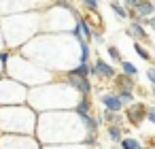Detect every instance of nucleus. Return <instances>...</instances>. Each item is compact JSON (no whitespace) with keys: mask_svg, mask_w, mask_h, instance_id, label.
I'll list each match as a JSON object with an SVG mask.
<instances>
[{"mask_svg":"<svg viewBox=\"0 0 155 149\" xmlns=\"http://www.w3.org/2000/svg\"><path fill=\"white\" fill-rule=\"evenodd\" d=\"M11 56H13V51H11V49H0V62H2L5 66H7V62L11 60Z\"/></svg>","mask_w":155,"mask_h":149,"instance_id":"nucleus-25","label":"nucleus"},{"mask_svg":"<svg viewBox=\"0 0 155 149\" xmlns=\"http://www.w3.org/2000/svg\"><path fill=\"white\" fill-rule=\"evenodd\" d=\"M74 113H77L79 117L89 115V113H91V98H89V96H79V100H77V104H74Z\"/></svg>","mask_w":155,"mask_h":149,"instance_id":"nucleus-15","label":"nucleus"},{"mask_svg":"<svg viewBox=\"0 0 155 149\" xmlns=\"http://www.w3.org/2000/svg\"><path fill=\"white\" fill-rule=\"evenodd\" d=\"M7 49H21L28 41H32L41 32V11H26L0 17Z\"/></svg>","mask_w":155,"mask_h":149,"instance_id":"nucleus-2","label":"nucleus"},{"mask_svg":"<svg viewBox=\"0 0 155 149\" xmlns=\"http://www.w3.org/2000/svg\"><path fill=\"white\" fill-rule=\"evenodd\" d=\"M100 102H102L104 111H115V113H121V109H123V102L119 100L117 92H102V94H100Z\"/></svg>","mask_w":155,"mask_h":149,"instance_id":"nucleus-9","label":"nucleus"},{"mask_svg":"<svg viewBox=\"0 0 155 149\" xmlns=\"http://www.w3.org/2000/svg\"><path fill=\"white\" fill-rule=\"evenodd\" d=\"M113 81H115L117 90H130V92H134V87H136V77H130V75H123V73H117Z\"/></svg>","mask_w":155,"mask_h":149,"instance_id":"nucleus-13","label":"nucleus"},{"mask_svg":"<svg viewBox=\"0 0 155 149\" xmlns=\"http://www.w3.org/2000/svg\"><path fill=\"white\" fill-rule=\"evenodd\" d=\"M106 136H108L113 143H119V141H121V136H123V130H121L117 124H110V126L106 128Z\"/></svg>","mask_w":155,"mask_h":149,"instance_id":"nucleus-19","label":"nucleus"},{"mask_svg":"<svg viewBox=\"0 0 155 149\" xmlns=\"http://www.w3.org/2000/svg\"><path fill=\"white\" fill-rule=\"evenodd\" d=\"M140 149H149V147H140Z\"/></svg>","mask_w":155,"mask_h":149,"instance_id":"nucleus-34","label":"nucleus"},{"mask_svg":"<svg viewBox=\"0 0 155 149\" xmlns=\"http://www.w3.org/2000/svg\"><path fill=\"white\" fill-rule=\"evenodd\" d=\"M51 5L53 0H0V17L26 11H43Z\"/></svg>","mask_w":155,"mask_h":149,"instance_id":"nucleus-6","label":"nucleus"},{"mask_svg":"<svg viewBox=\"0 0 155 149\" xmlns=\"http://www.w3.org/2000/svg\"><path fill=\"white\" fill-rule=\"evenodd\" d=\"M2 73H5V64L0 62V77H2Z\"/></svg>","mask_w":155,"mask_h":149,"instance_id":"nucleus-31","label":"nucleus"},{"mask_svg":"<svg viewBox=\"0 0 155 149\" xmlns=\"http://www.w3.org/2000/svg\"><path fill=\"white\" fill-rule=\"evenodd\" d=\"M147 28H151V30L155 32V13H153L151 17H147Z\"/></svg>","mask_w":155,"mask_h":149,"instance_id":"nucleus-28","label":"nucleus"},{"mask_svg":"<svg viewBox=\"0 0 155 149\" xmlns=\"http://www.w3.org/2000/svg\"><path fill=\"white\" fill-rule=\"evenodd\" d=\"M144 117H147V104L144 102H132L125 107V119L132 126H140Z\"/></svg>","mask_w":155,"mask_h":149,"instance_id":"nucleus-8","label":"nucleus"},{"mask_svg":"<svg viewBox=\"0 0 155 149\" xmlns=\"http://www.w3.org/2000/svg\"><path fill=\"white\" fill-rule=\"evenodd\" d=\"M79 2H81V7L87 9L89 13H98V7H100L98 0H79Z\"/></svg>","mask_w":155,"mask_h":149,"instance_id":"nucleus-24","label":"nucleus"},{"mask_svg":"<svg viewBox=\"0 0 155 149\" xmlns=\"http://www.w3.org/2000/svg\"><path fill=\"white\" fill-rule=\"evenodd\" d=\"M77 26L81 28V32H83V39H85L87 43H91V39H94V28H91V24H89L85 17H81V19H77Z\"/></svg>","mask_w":155,"mask_h":149,"instance_id":"nucleus-17","label":"nucleus"},{"mask_svg":"<svg viewBox=\"0 0 155 149\" xmlns=\"http://www.w3.org/2000/svg\"><path fill=\"white\" fill-rule=\"evenodd\" d=\"M151 2H153V9H155V0H151Z\"/></svg>","mask_w":155,"mask_h":149,"instance_id":"nucleus-33","label":"nucleus"},{"mask_svg":"<svg viewBox=\"0 0 155 149\" xmlns=\"http://www.w3.org/2000/svg\"><path fill=\"white\" fill-rule=\"evenodd\" d=\"M147 121H151V124H155V104L153 107H147V117H144Z\"/></svg>","mask_w":155,"mask_h":149,"instance_id":"nucleus-26","label":"nucleus"},{"mask_svg":"<svg viewBox=\"0 0 155 149\" xmlns=\"http://www.w3.org/2000/svg\"><path fill=\"white\" fill-rule=\"evenodd\" d=\"M119 64H121V73H123V75H130V77H136V75H138V68H136L134 62H130V60H121Z\"/></svg>","mask_w":155,"mask_h":149,"instance_id":"nucleus-21","label":"nucleus"},{"mask_svg":"<svg viewBox=\"0 0 155 149\" xmlns=\"http://www.w3.org/2000/svg\"><path fill=\"white\" fill-rule=\"evenodd\" d=\"M72 22H74V17L70 13V5H66V7L51 5L41 11V30H51L53 34H66L72 30Z\"/></svg>","mask_w":155,"mask_h":149,"instance_id":"nucleus-4","label":"nucleus"},{"mask_svg":"<svg viewBox=\"0 0 155 149\" xmlns=\"http://www.w3.org/2000/svg\"><path fill=\"white\" fill-rule=\"evenodd\" d=\"M117 96L123 102V107H127V104L134 102V92H130V90H117Z\"/></svg>","mask_w":155,"mask_h":149,"instance_id":"nucleus-22","label":"nucleus"},{"mask_svg":"<svg viewBox=\"0 0 155 149\" xmlns=\"http://www.w3.org/2000/svg\"><path fill=\"white\" fill-rule=\"evenodd\" d=\"M125 34L127 36H132L134 41H149V32H147V28L142 26V24H138V22H132L130 26H127V30H125Z\"/></svg>","mask_w":155,"mask_h":149,"instance_id":"nucleus-12","label":"nucleus"},{"mask_svg":"<svg viewBox=\"0 0 155 149\" xmlns=\"http://www.w3.org/2000/svg\"><path fill=\"white\" fill-rule=\"evenodd\" d=\"M108 7H110V11L117 15V19H130V11H127L121 2H117V0H110Z\"/></svg>","mask_w":155,"mask_h":149,"instance_id":"nucleus-16","label":"nucleus"},{"mask_svg":"<svg viewBox=\"0 0 155 149\" xmlns=\"http://www.w3.org/2000/svg\"><path fill=\"white\" fill-rule=\"evenodd\" d=\"M151 94H153V96H155V85H153V90H151Z\"/></svg>","mask_w":155,"mask_h":149,"instance_id":"nucleus-32","label":"nucleus"},{"mask_svg":"<svg viewBox=\"0 0 155 149\" xmlns=\"http://www.w3.org/2000/svg\"><path fill=\"white\" fill-rule=\"evenodd\" d=\"M147 79L151 81V85H155V66H149L147 68Z\"/></svg>","mask_w":155,"mask_h":149,"instance_id":"nucleus-27","label":"nucleus"},{"mask_svg":"<svg viewBox=\"0 0 155 149\" xmlns=\"http://www.w3.org/2000/svg\"><path fill=\"white\" fill-rule=\"evenodd\" d=\"M28 98V87L11 77H0V107L21 104Z\"/></svg>","mask_w":155,"mask_h":149,"instance_id":"nucleus-5","label":"nucleus"},{"mask_svg":"<svg viewBox=\"0 0 155 149\" xmlns=\"http://www.w3.org/2000/svg\"><path fill=\"white\" fill-rule=\"evenodd\" d=\"M0 49H7V43H5V36H2V30H0Z\"/></svg>","mask_w":155,"mask_h":149,"instance_id":"nucleus-29","label":"nucleus"},{"mask_svg":"<svg viewBox=\"0 0 155 149\" xmlns=\"http://www.w3.org/2000/svg\"><path fill=\"white\" fill-rule=\"evenodd\" d=\"M53 5H62V7H66V5H70L68 0H53Z\"/></svg>","mask_w":155,"mask_h":149,"instance_id":"nucleus-30","label":"nucleus"},{"mask_svg":"<svg viewBox=\"0 0 155 149\" xmlns=\"http://www.w3.org/2000/svg\"><path fill=\"white\" fill-rule=\"evenodd\" d=\"M72 73H77V75H81V77H96V68H94V62H79V64H74L72 68H70Z\"/></svg>","mask_w":155,"mask_h":149,"instance_id":"nucleus-14","label":"nucleus"},{"mask_svg":"<svg viewBox=\"0 0 155 149\" xmlns=\"http://www.w3.org/2000/svg\"><path fill=\"white\" fill-rule=\"evenodd\" d=\"M94 68H96V77H100V79L113 81L115 75H117V68L113 64H106V60H102V58H96L94 60Z\"/></svg>","mask_w":155,"mask_h":149,"instance_id":"nucleus-10","label":"nucleus"},{"mask_svg":"<svg viewBox=\"0 0 155 149\" xmlns=\"http://www.w3.org/2000/svg\"><path fill=\"white\" fill-rule=\"evenodd\" d=\"M106 53H108V58H110L113 62H121V60H123L119 47H115V45H106Z\"/></svg>","mask_w":155,"mask_h":149,"instance_id":"nucleus-23","label":"nucleus"},{"mask_svg":"<svg viewBox=\"0 0 155 149\" xmlns=\"http://www.w3.org/2000/svg\"><path fill=\"white\" fill-rule=\"evenodd\" d=\"M64 81H66L70 87H74V90L79 92V96H89L91 90H94L89 77H81V75H77V73H72V70H66V73H64Z\"/></svg>","mask_w":155,"mask_h":149,"instance_id":"nucleus-7","label":"nucleus"},{"mask_svg":"<svg viewBox=\"0 0 155 149\" xmlns=\"http://www.w3.org/2000/svg\"><path fill=\"white\" fill-rule=\"evenodd\" d=\"M5 73L11 79H15L21 85H26V87H34V85H41V83H49L53 79V73L45 70L43 66H38L36 62H32L30 58H26L21 53H13L11 56V60L5 66Z\"/></svg>","mask_w":155,"mask_h":149,"instance_id":"nucleus-3","label":"nucleus"},{"mask_svg":"<svg viewBox=\"0 0 155 149\" xmlns=\"http://www.w3.org/2000/svg\"><path fill=\"white\" fill-rule=\"evenodd\" d=\"M127 11H130V17H132V19H134V17H151V15L155 13L151 0H136V5H134L132 9H127Z\"/></svg>","mask_w":155,"mask_h":149,"instance_id":"nucleus-11","label":"nucleus"},{"mask_svg":"<svg viewBox=\"0 0 155 149\" xmlns=\"http://www.w3.org/2000/svg\"><path fill=\"white\" fill-rule=\"evenodd\" d=\"M134 51H136V56H138L140 60H144V62H151V60H153L151 51H149L144 45H140V41H134Z\"/></svg>","mask_w":155,"mask_h":149,"instance_id":"nucleus-18","label":"nucleus"},{"mask_svg":"<svg viewBox=\"0 0 155 149\" xmlns=\"http://www.w3.org/2000/svg\"><path fill=\"white\" fill-rule=\"evenodd\" d=\"M119 149H140V141L138 138H130V136H121Z\"/></svg>","mask_w":155,"mask_h":149,"instance_id":"nucleus-20","label":"nucleus"},{"mask_svg":"<svg viewBox=\"0 0 155 149\" xmlns=\"http://www.w3.org/2000/svg\"><path fill=\"white\" fill-rule=\"evenodd\" d=\"M21 56L30 58L38 66H43L49 73H66L74 64H79V43L66 32V34H36L32 41H28L21 49Z\"/></svg>","mask_w":155,"mask_h":149,"instance_id":"nucleus-1","label":"nucleus"}]
</instances>
